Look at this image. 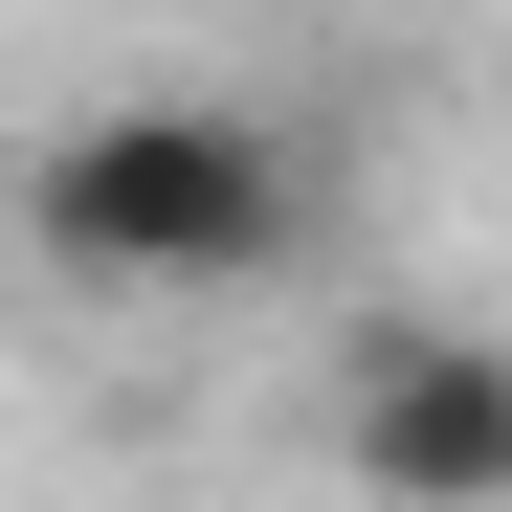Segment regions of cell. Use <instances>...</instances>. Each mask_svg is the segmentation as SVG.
<instances>
[{
  "mask_svg": "<svg viewBox=\"0 0 512 512\" xmlns=\"http://www.w3.org/2000/svg\"><path fill=\"white\" fill-rule=\"evenodd\" d=\"M23 245L67 290H112V312L268 290L312 245V156H290V112H245V90H112V112H67L23 156Z\"/></svg>",
  "mask_w": 512,
  "mask_h": 512,
  "instance_id": "6da1fadb",
  "label": "cell"
},
{
  "mask_svg": "<svg viewBox=\"0 0 512 512\" xmlns=\"http://www.w3.org/2000/svg\"><path fill=\"white\" fill-rule=\"evenodd\" d=\"M334 446L379 512H512V334L468 312H379L334 357Z\"/></svg>",
  "mask_w": 512,
  "mask_h": 512,
  "instance_id": "7a4b0ae2",
  "label": "cell"
}]
</instances>
